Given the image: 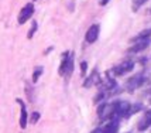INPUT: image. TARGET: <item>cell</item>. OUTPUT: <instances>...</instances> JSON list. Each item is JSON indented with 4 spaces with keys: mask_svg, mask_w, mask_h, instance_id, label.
I'll return each instance as SVG.
<instances>
[{
    "mask_svg": "<svg viewBox=\"0 0 151 133\" xmlns=\"http://www.w3.org/2000/svg\"><path fill=\"white\" fill-rule=\"evenodd\" d=\"M119 130V119H110L105 126L98 127L93 133H117Z\"/></svg>",
    "mask_w": 151,
    "mask_h": 133,
    "instance_id": "obj_3",
    "label": "cell"
},
{
    "mask_svg": "<svg viewBox=\"0 0 151 133\" xmlns=\"http://www.w3.org/2000/svg\"><path fill=\"white\" fill-rule=\"evenodd\" d=\"M98 115L102 120L110 119L113 115V103H102L98 109Z\"/></svg>",
    "mask_w": 151,
    "mask_h": 133,
    "instance_id": "obj_6",
    "label": "cell"
},
{
    "mask_svg": "<svg viewBox=\"0 0 151 133\" xmlns=\"http://www.w3.org/2000/svg\"><path fill=\"white\" fill-rule=\"evenodd\" d=\"M41 74H42V68H41V66L35 68V71H34V74H33V82H37V81H38Z\"/></svg>",
    "mask_w": 151,
    "mask_h": 133,
    "instance_id": "obj_12",
    "label": "cell"
},
{
    "mask_svg": "<svg viewBox=\"0 0 151 133\" xmlns=\"http://www.w3.org/2000/svg\"><path fill=\"white\" fill-rule=\"evenodd\" d=\"M81 69H82V77H85V75H86V69H88V62H86V61L81 62Z\"/></svg>",
    "mask_w": 151,
    "mask_h": 133,
    "instance_id": "obj_15",
    "label": "cell"
},
{
    "mask_svg": "<svg viewBox=\"0 0 151 133\" xmlns=\"http://www.w3.org/2000/svg\"><path fill=\"white\" fill-rule=\"evenodd\" d=\"M133 68H134V62L129 60V61H124V62L116 65L112 69V72H113V75H116V77H122V75H124V74L133 71Z\"/></svg>",
    "mask_w": 151,
    "mask_h": 133,
    "instance_id": "obj_2",
    "label": "cell"
},
{
    "mask_svg": "<svg viewBox=\"0 0 151 133\" xmlns=\"http://www.w3.org/2000/svg\"><path fill=\"white\" fill-rule=\"evenodd\" d=\"M150 126H151V109H148V111H145V113L143 115V118L138 120L137 129L140 132H144V130H147Z\"/></svg>",
    "mask_w": 151,
    "mask_h": 133,
    "instance_id": "obj_7",
    "label": "cell"
},
{
    "mask_svg": "<svg viewBox=\"0 0 151 133\" xmlns=\"http://www.w3.org/2000/svg\"><path fill=\"white\" fill-rule=\"evenodd\" d=\"M73 71V54L72 53H64L62 60H61V65H59V75L62 77H69Z\"/></svg>",
    "mask_w": 151,
    "mask_h": 133,
    "instance_id": "obj_1",
    "label": "cell"
},
{
    "mask_svg": "<svg viewBox=\"0 0 151 133\" xmlns=\"http://www.w3.org/2000/svg\"><path fill=\"white\" fill-rule=\"evenodd\" d=\"M17 103L21 106V115H20V126L21 129H26L27 126V111H26V105L21 99H17Z\"/></svg>",
    "mask_w": 151,
    "mask_h": 133,
    "instance_id": "obj_10",
    "label": "cell"
},
{
    "mask_svg": "<svg viewBox=\"0 0 151 133\" xmlns=\"http://www.w3.org/2000/svg\"><path fill=\"white\" fill-rule=\"evenodd\" d=\"M147 0H133V10L136 12V10H138V7L143 6Z\"/></svg>",
    "mask_w": 151,
    "mask_h": 133,
    "instance_id": "obj_13",
    "label": "cell"
},
{
    "mask_svg": "<svg viewBox=\"0 0 151 133\" xmlns=\"http://www.w3.org/2000/svg\"><path fill=\"white\" fill-rule=\"evenodd\" d=\"M35 30H37V23L33 21V26H31V28H30V31H28V35H27V37L31 38V37L34 35V33H35Z\"/></svg>",
    "mask_w": 151,
    "mask_h": 133,
    "instance_id": "obj_14",
    "label": "cell"
},
{
    "mask_svg": "<svg viewBox=\"0 0 151 133\" xmlns=\"http://www.w3.org/2000/svg\"><path fill=\"white\" fill-rule=\"evenodd\" d=\"M99 3H100V6H106V4L109 3V0H100Z\"/></svg>",
    "mask_w": 151,
    "mask_h": 133,
    "instance_id": "obj_17",
    "label": "cell"
},
{
    "mask_svg": "<svg viewBox=\"0 0 151 133\" xmlns=\"http://www.w3.org/2000/svg\"><path fill=\"white\" fill-rule=\"evenodd\" d=\"M148 44H150V40L148 38H141L140 41H137V43H134V46L130 47L129 50H127V53L130 54H137L140 53V51H143V50H145L147 47H148Z\"/></svg>",
    "mask_w": 151,
    "mask_h": 133,
    "instance_id": "obj_9",
    "label": "cell"
},
{
    "mask_svg": "<svg viewBox=\"0 0 151 133\" xmlns=\"http://www.w3.org/2000/svg\"><path fill=\"white\" fill-rule=\"evenodd\" d=\"M99 81H100V78L98 77V71L95 69V71L92 72V75L85 81V84H83V85H85V88H88V87H91V85H93V84H98Z\"/></svg>",
    "mask_w": 151,
    "mask_h": 133,
    "instance_id": "obj_11",
    "label": "cell"
},
{
    "mask_svg": "<svg viewBox=\"0 0 151 133\" xmlns=\"http://www.w3.org/2000/svg\"><path fill=\"white\" fill-rule=\"evenodd\" d=\"M99 37V26L98 24H93V26L89 27V30L86 31V35H85V40L88 44H92L95 41L98 40Z\"/></svg>",
    "mask_w": 151,
    "mask_h": 133,
    "instance_id": "obj_8",
    "label": "cell"
},
{
    "mask_svg": "<svg viewBox=\"0 0 151 133\" xmlns=\"http://www.w3.org/2000/svg\"><path fill=\"white\" fill-rule=\"evenodd\" d=\"M34 14V4L33 3H28L21 9V12L19 14V24H24L27 20L31 19V16Z\"/></svg>",
    "mask_w": 151,
    "mask_h": 133,
    "instance_id": "obj_4",
    "label": "cell"
},
{
    "mask_svg": "<svg viewBox=\"0 0 151 133\" xmlns=\"http://www.w3.org/2000/svg\"><path fill=\"white\" fill-rule=\"evenodd\" d=\"M143 82H144V77H141V75H136V77H133L130 80L126 82V88H127V91L129 92H134L137 88H140L143 85Z\"/></svg>",
    "mask_w": 151,
    "mask_h": 133,
    "instance_id": "obj_5",
    "label": "cell"
},
{
    "mask_svg": "<svg viewBox=\"0 0 151 133\" xmlns=\"http://www.w3.org/2000/svg\"><path fill=\"white\" fill-rule=\"evenodd\" d=\"M38 118H40V113L38 112H34L33 115H31V123H35V122L38 120Z\"/></svg>",
    "mask_w": 151,
    "mask_h": 133,
    "instance_id": "obj_16",
    "label": "cell"
}]
</instances>
